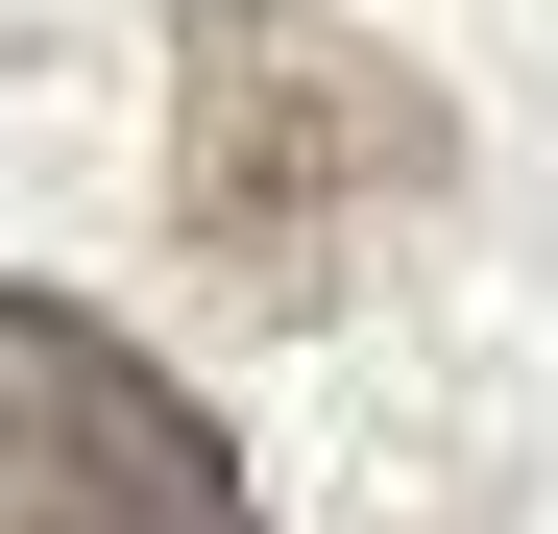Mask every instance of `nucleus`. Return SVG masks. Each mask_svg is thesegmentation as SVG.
Returning a JSON list of instances; mask_svg holds the SVG:
<instances>
[{"mask_svg": "<svg viewBox=\"0 0 558 534\" xmlns=\"http://www.w3.org/2000/svg\"><path fill=\"white\" fill-rule=\"evenodd\" d=\"M0 534H267L219 413L146 365L122 316L73 292H0Z\"/></svg>", "mask_w": 558, "mask_h": 534, "instance_id": "obj_2", "label": "nucleus"}, {"mask_svg": "<svg viewBox=\"0 0 558 534\" xmlns=\"http://www.w3.org/2000/svg\"><path fill=\"white\" fill-rule=\"evenodd\" d=\"M437 170H461V122L389 25H340V0H195L170 25V243L243 316H316Z\"/></svg>", "mask_w": 558, "mask_h": 534, "instance_id": "obj_1", "label": "nucleus"}]
</instances>
